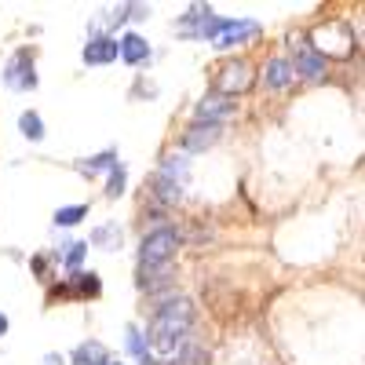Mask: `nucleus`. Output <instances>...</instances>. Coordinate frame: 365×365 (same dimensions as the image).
Returning <instances> with one entry per match:
<instances>
[{
	"label": "nucleus",
	"instance_id": "1",
	"mask_svg": "<svg viewBox=\"0 0 365 365\" xmlns=\"http://www.w3.org/2000/svg\"><path fill=\"white\" fill-rule=\"evenodd\" d=\"M194 325V307H190V299H168L158 307L154 322H150L146 329V351L150 358H175L182 340H187V332Z\"/></svg>",
	"mask_w": 365,
	"mask_h": 365
},
{
	"label": "nucleus",
	"instance_id": "2",
	"mask_svg": "<svg viewBox=\"0 0 365 365\" xmlns=\"http://www.w3.org/2000/svg\"><path fill=\"white\" fill-rule=\"evenodd\" d=\"M311 51H318L322 58H347L354 51V29L340 19H329L322 26L311 29Z\"/></svg>",
	"mask_w": 365,
	"mask_h": 365
},
{
	"label": "nucleus",
	"instance_id": "3",
	"mask_svg": "<svg viewBox=\"0 0 365 365\" xmlns=\"http://www.w3.org/2000/svg\"><path fill=\"white\" fill-rule=\"evenodd\" d=\"M175 249H179V230L175 227H158L143 237L139 245V263L143 270H154V267H165L168 259H175Z\"/></svg>",
	"mask_w": 365,
	"mask_h": 365
},
{
	"label": "nucleus",
	"instance_id": "4",
	"mask_svg": "<svg viewBox=\"0 0 365 365\" xmlns=\"http://www.w3.org/2000/svg\"><path fill=\"white\" fill-rule=\"evenodd\" d=\"M252 84H256V70H252L249 58H230V63H223L220 73H216V96H223V99L245 96Z\"/></svg>",
	"mask_w": 365,
	"mask_h": 365
},
{
	"label": "nucleus",
	"instance_id": "5",
	"mask_svg": "<svg viewBox=\"0 0 365 365\" xmlns=\"http://www.w3.org/2000/svg\"><path fill=\"white\" fill-rule=\"evenodd\" d=\"M263 34V26L252 22V19H223L220 29H216V37H212V44H216L220 51L234 48V44H245V41H256Z\"/></svg>",
	"mask_w": 365,
	"mask_h": 365
},
{
	"label": "nucleus",
	"instance_id": "6",
	"mask_svg": "<svg viewBox=\"0 0 365 365\" xmlns=\"http://www.w3.org/2000/svg\"><path fill=\"white\" fill-rule=\"evenodd\" d=\"M4 84H8L11 91H34V88H37L34 55H29L26 48H19V51L8 58V66H4Z\"/></svg>",
	"mask_w": 365,
	"mask_h": 365
},
{
	"label": "nucleus",
	"instance_id": "7",
	"mask_svg": "<svg viewBox=\"0 0 365 365\" xmlns=\"http://www.w3.org/2000/svg\"><path fill=\"white\" fill-rule=\"evenodd\" d=\"M292 63V73L299 77H307V81H322L325 77V58L318 51H311V44H296V58H289Z\"/></svg>",
	"mask_w": 365,
	"mask_h": 365
},
{
	"label": "nucleus",
	"instance_id": "8",
	"mask_svg": "<svg viewBox=\"0 0 365 365\" xmlns=\"http://www.w3.org/2000/svg\"><path fill=\"white\" fill-rule=\"evenodd\" d=\"M220 143V125H190L187 132H182V146L190 150V154H201V150H208V146H216Z\"/></svg>",
	"mask_w": 365,
	"mask_h": 365
},
{
	"label": "nucleus",
	"instance_id": "9",
	"mask_svg": "<svg viewBox=\"0 0 365 365\" xmlns=\"http://www.w3.org/2000/svg\"><path fill=\"white\" fill-rule=\"evenodd\" d=\"M292 77H296L292 73V63H289V58H282V55H274V58H267V63H263V84L274 88V91L289 88Z\"/></svg>",
	"mask_w": 365,
	"mask_h": 365
},
{
	"label": "nucleus",
	"instance_id": "10",
	"mask_svg": "<svg viewBox=\"0 0 365 365\" xmlns=\"http://www.w3.org/2000/svg\"><path fill=\"white\" fill-rule=\"evenodd\" d=\"M234 113V103L223 99V96H205L197 103V117H201V125H220V120H227Z\"/></svg>",
	"mask_w": 365,
	"mask_h": 365
},
{
	"label": "nucleus",
	"instance_id": "11",
	"mask_svg": "<svg viewBox=\"0 0 365 365\" xmlns=\"http://www.w3.org/2000/svg\"><path fill=\"white\" fill-rule=\"evenodd\" d=\"M117 58H125L128 66L146 63V58H150V44H146V37H139V34H125V37L117 41Z\"/></svg>",
	"mask_w": 365,
	"mask_h": 365
},
{
	"label": "nucleus",
	"instance_id": "12",
	"mask_svg": "<svg viewBox=\"0 0 365 365\" xmlns=\"http://www.w3.org/2000/svg\"><path fill=\"white\" fill-rule=\"evenodd\" d=\"M117 58V41L113 37H91L84 44V63L88 66H106Z\"/></svg>",
	"mask_w": 365,
	"mask_h": 365
},
{
	"label": "nucleus",
	"instance_id": "13",
	"mask_svg": "<svg viewBox=\"0 0 365 365\" xmlns=\"http://www.w3.org/2000/svg\"><path fill=\"white\" fill-rule=\"evenodd\" d=\"M73 365H110V351L99 340H84L73 351Z\"/></svg>",
	"mask_w": 365,
	"mask_h": 365
},
{
	"label": "nucleus",
	"instance_id": "14",
	"mask_svg": "<svg viewBox=\"0 0 365 365\" xmlns=\"http://www.w3.org/2000/svg\"><path fill=\"white\" fill-rule=\"evenodd\" d=\"M120 161H117V150H103V154H96V158H84V161H77V172H84V175H99V172H110V168H117Z\"/></svg>",
	"mask_w": 365,
	"mask_h": 365
},
{
	"label": "nucleus",
	"instance_id": "15",
	"mask_svg": "<svg viewBox=\"0 0 365 365\" xmlns=\"http://www.w3.org/2000/svg\"><path fill=\"white\" fill-rule=\"evenodd\" d=\"M19 132H22L29 143H41V139H44V120H41V113H37V110H26V113L19 117Z\"/></svg>",
	"mask_w": 365,
	"mask_h": 365
},
{
	"label": "nucleus",
	"instance_id": "16",
	"mask_svg": "<svg viewBox=\"0 0 365 365\" xmlns=\"http://www.w3.org/2000/svg\"><path fill=\"white\" fill-rule=\"evenodd\" d=\"M91 245L96 249H103V252H113L117 245H120V230L110 223V227H96L91 230Z\"/></svg>",
	"mask_w": 365,
	"mask_h": 365
},
{
	"label": "nucleus",
	"instance_id": "17",
	"mask_svg": "<svg viewBox=\"0 0 365 365\" xmlns=\"http://www.w3.org/2000/svg\"><path fill=\"white\" fill-rule=\"evenodd\" d=\"M99 289H103V285H99V274H91V270H88V274L77 270L73 282H70V292H77V296H99Z\"/></svg>",
	"mask_w": 365,
	"mask_h": 365
},
{
	"label": "nucleus",
	"instance_id": "18",
	"mask_svg": "<svg viewBox=\"0 0 365 365\" xmlns=\"http://www.w3.org/2000/svg\"><path fill=\"white\" fill-rule=\"evenodd\" d=\"M125 336H128V351H132L143 365H158L154 358H150V351H146V336H143V332H139L135 325H128V329H125Z\"/></svg>",
	"mask_w": 365,
	"mask_h": 365
},
{
	"label": "nucleus",
	"instance_id": "19",
	"mask_svg": "<svg viewBox=\"0 0 365 365\" xmlns=\"http://www.w3.org/2000/svg\"><path fill=\"white\" fill-rule=\"evenodd\" d=\"M88 216V205H70V208H58L55 212V227H77Z\"/></svg>",
	"mask_w": 365,
	"mask_h": 365
},
{
	"label": "nucleus",
	"instance_id": "20",
	"mask_svg": "<svg viewBox=\"0 0 365 365\" xmlns=\"http://www.w3.org/2000/svg\"><path fill=\"white\" fill-rule=\"evenodd\" d=\"M154 190H158L161 201H179L182 197V187H179V182H172V179H165V175L154 179Z\"/></svg>",
	"mask_w": 365,
	"mask_h": 365
},
{
	"label": "nucleus",
	"instance_id": "21",
	"mask_svg": "<svg viewBox=\"0 0 365 365\" xmlns=\"http://www.w3.org/2000/svg\"><path fill=\"white\" fill-rule=\"evenodd\" d=\"M161 175L172 179V182H182V179H187V161H182V158H165Z\"/></svg>",
	"mask_w": 365,
	"mask_h": 365
},
{
	"label": "nucleus",
	"instance_id": "22",
	"mask_svg": "<svg viewBox=\"0 0 365 365\" xmlns=\"http://www.w3.org/2000/svg\"><path fill=\"white\" fill-rule=\"evenodd\" d=\"M125 182H128V175H125V168H110V182H106V197H120L125 194Z\"/></svg>",
	"mask_w": 365,
	"mask_h": 365
},
{
	"label": "nucleus",
	"instance_id": "23",
	"mask_svg": "<svg viewBox=\"0 0 365 365\" xmlns=\"http://www.w3.org/2000/svg\"><path fill=\"white\" fill-rule=\"evenodd\" d=\"M84 252H88V241H73V245H70V252H66V270H70V274H77V270H81Z\"/></svg>",
	"mask_w": 365,
	"mask_h": 365
},
{
	"label": "nucleus",
	"instance_id": "24",
	"mask_svg": "<svg viewBox=\"0 0 365 365\" xmlns=\"http://www.w3.org/2000/svg\"><path fill=\"white\" fill-rule=\"evenodd\" d=\"M44 365H66L63 354H44Z\"/></svg>",
	"mask_w": 365,
	"mask_h": 365
},
{
	"label": "nucleus",
	"instance_id": "25",
	"mask_svg": "<svg viewBox=\"0 0 365 365\" xmlns=\"http://www.w3.org/2000/svg\"><path fill=\"white\" fill-rule=\"evenodd\" d=\"M8 332V314H0V336Z\"/></svg>",
	"mask_w": 365,
	"mask_h": 365
},
{
	"label": "nucleus",
	"instance_id": "26",
	"mask_svg": "<svg viewBox=\"0 0 365 365\" xmlns=\"http://www.w3.org/2000/svg\"><path fill=\"white\" fill-rule=\"evenodd\" d=\"M110 365H113V361H110Z\"/></svg>",
	"mask_w": 365,
	"mask_h": 365
}]
</instances>
